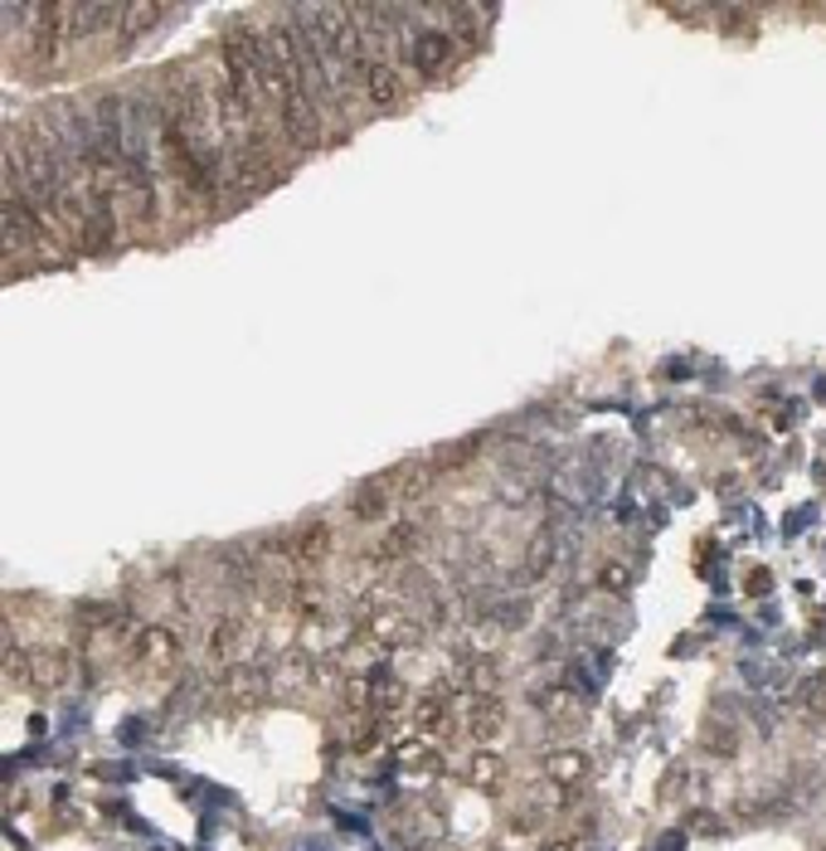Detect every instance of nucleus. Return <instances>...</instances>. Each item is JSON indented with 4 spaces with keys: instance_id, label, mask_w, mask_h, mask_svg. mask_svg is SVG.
Returning a JSON list of instances; mask_svg holds the SVG:
<instances>
[{
    "instance_id": "obj_1",
    "label": "nucleus",
    "mask_w": 826,
    "mask_h": 851,
    "mask_svg": "<svg viewBox=\"0 0 826 851\" xmlns=\"http://www.w3.org/2000/svg\"><path fill=\"white\" fill-rule=\"evenodd\" d=\"M355 638H365L370 647H418L424 628L399 608H365L360 624H355Z\"/></svg>"
},
{
    "instance_id": "obj_2",
    "label": "nucleus",
    "mask_w": 826,
    "mask_h": 851,
    "mask_svg": "<svg viewBox=\"0 0 826 851\" xmlns=\"http://www.w3.org/2000/svg\"><path fill=\"white\" fill-rule=\"evenodd\" d=\"M540 773L554 783L559 793H574V789H583V783L593 779V759L583 754V749L559 744V749H550V754L540 759Z\"/></svg>"
},
{
    "instance_id": "obj_3",
    "label": "nucleus",
    "mask_w": 826,
    "mask_h": 851,
    "mask_svg": "<svg viewBox=\"0 0 826 851\" xmlns=\"http://www.w3.org/2000/svg\"><path fill=\"white\" fill-rule=\"evenodd\" d=\"M248 647H253V628L248 618H220V624L210 628V662L214 667H238L248 662Z\"/></svg>"
},
{
    "instance_id": "obj_4",
    "label": "nucleus",
    "mask_w": 826,
    "mask_h": 851,
    "mask_svg": "<svg viewBox=\"0 0 826 851\" xmlns=\"http://www.w3.org/2000/svg\"><path fill=\"white\" fill-rule=\"evenodd\" d=\"M132 657L142 667H175L181 662V632L175 628H165V624H146V628H136L132 632Z\"/></svg>"
},
{
    "instance_id": "obj_5",
    "label": "nucleus",
    "mask_w": 826,
    "mask_h": 851,
    "mask_svg": "<svg viewBox=\"0 0 826 851\" xmlns=\"http://www.w3.org/2000/svg\"><path fill=\"white\" fill-rule=\"evenodd\" d=\"M457 686H462L467 696H477V701H491V696L501 691V667H496L491 657L462 652L457 657Z\"/></svg>"
},
{
    "instance_id": "obj_6",
    "label": "nucleus",
    "mask_w": 826,
    "mask_h": 851,
    "mask_svg": "<svg viewBox=\"0 0 826 851\" xmlns=\"http://www.w3.org/2000/svg\"><path fill=\"white\" fill-rule=\"evenodd\" d=\"M448 54H452L448 30H414V34H409V59H414V69L424 73V79H434V73H442V63H448Z\"/></svg>"
},
{
    "instance_id": "obj_7",
    "label": "nucleus",
    "mask_w": 826,
    "mask_h": 851,
    "mask_svg": "<svg viewBox=\"0 0 826 851\" xmlns=\"http://www.w3.org/2000/svg\"><path fill=\"white\" fill-rule=\"evenodd\" d=\"M418 550H424V526H418V520H394L375 545V560L399 565V560H414Z\"/></svg>"
},
{
    "instance_id": "obj_8",
    "label": "nucleus",
    "mask_w": 826,
    "mask_h": 851,
    "mask_svg": "<svg viewBox=\"0 0 826 851\" xmlns=\"http://www.w3.org/2000/svg\"><path fill=\"white\" fill-rule=\"evenodd\" d=\"M73 677V652L69 647H40V652H30V681L44 686V691H59V686H69Z\"/></svg>"
},
{
    "instance_id": "obj_9",
    "label": "nucleus",
    "mask_w": 826,
    "mask_h": 851,
    "mask_svg": "<svg viewBox=\"0 0 826 851\" xmlns=\"http://www.w3.org/2000/svg\"><path fill=\"white\" fill-rule=\"evenodd\" d=\"M360 93L370 98L375 108H394V103H399V93H404L399 69H394L389 59H375L370 69H365V79H360Z\"/></svg>"
},
{
    "instance_id": "obj_10",
    "label": "nucleus",
    "mask_w": 826,
    "mask_h": 851,
    "mask_svg": "<svg viewBox=\"0 0 826 851\" xmlns=\"http://www.w3.org/2000/svg\"><path fill=\"white\" fill-rule=\"evenodd\" d=\"M394 764H399L404 773H428V769H438V744L434 740H424V735H404V740H394Z\"/></svg>"
},
{
    "instance_id": "obj_11",
    "label": "nucleus",
    "mask_w": 826,
    "mask_h": 851,
    "mask_svg": "<svg viewBox=\"0 0 826 851\" xmlns=\"http://www.w3.org/2000/svg\"><path fill=\"white\" fill-rule=\"evenodd\" d=\"M330 545H336V536H330V526H322V520H312V526H302L297 536H292V560H297V565H322L326 555H330Z\"/></svg>"
},
{
    "instance_id": "obj_12",
    "label": "nucleus",
    "mask_w": 826,
    "mask_h": 851,
    "mask_svg": "<svg viewBox=\"0 0 826 851\" xmlns=\"http://www.w3.org/2000/svg\"><path fill=\"white\" fill-rule=\"evenodd\" d=\"M467 773H472V783L481 793H501L506 789V759L491 754V749H477L472 764H467Z\"/></svg>"
},
{
    "instance_id": "obj_13",
    "label": "nucleus",
    "mask_w": 826,
    "mask_h": 851,
    "mask_svg": "<svg viewBox=\"0 0 826 851\" xmlns=\"http://www.w3.org/2000/svg\"><path fill=\"white\" fill-rule=\"evenodd\" d=\"M550 565H554V530L550 526H540L536 530V540H530V550H526V584H540L544 575H550Z\"/></svg>"
},
{
    "instance_id": "obj_14",
    "label": "nucleus",
    "mask_w": 826,
    "mask_h": 851,
    "mask_svg": "<svg viewBox=\"0 0 826 851\" xmlns=\"http://www.w3.org/2000/svg\"><path fill=\"white\" fill-rule=\"evenodd\" d=\"M536 706H544V716L550 720H564V726H574V720H583V701L569 686H554V691H540L536 696Z\"/></svg>"
},
{
    "instance_id": "obj_15",
    "label": "nucleus",
    "mask_w": 826,
    "mask_h": 851,
    "mask_svg": "<svg viewBox=\"0 0 826 851\" xmlns=\"http://www.w3.org/2000/svg\"><path fill=\"white\" fill-rule=\"evenodd\" d=\"M220 691H224V696H258V691H263V671L253 667V662L224 667V671H220Z\"/></svg>"
},
{
    "instance_id": "obj_16",
    "label": "nucleus",
    "mask_w": 826,
    "mask_h": 851,
    "mask_svg": "<svg viewBox=\"0 0 826 851\" xmlns=\"http://www.w3.org/2000/svg\"><path fill=\"white\" fill-rule=\"evenodd\" d=\"M793 706L803 710V716H812V720H826V671H817V677H807V681H797Z\"/></svg>"
},
{
    "instance_id": "obj_17",
    "label": "nucleus",
    "mask_w": 826,
    "mask_h": 851,
    "mask_svg": "<svg viewBox=\"0 0 826 851\" xmlns=\"http://www.w3.org/2000/svg\"><path fill=\"white\" fill-rule=\"evenodd\" d=\"M389 506H394L389 487H385V482H370V487H360V492H355L350 511L360 516V520H379V516H389Z\"/></svg>"
},
{
    "instance_id": "obj_18",
    "label": "nucleus",
    "mask_w": 826,
    "mask_h": 851,
    "mask_svg": "<svg viewBox=\"0 0 826 851\" xmlns=\"http://www.w3.org/2000/svg\"><path fill=\"white\" fill-rule=\"evenodd\" d=\"M501 696H491V701H477V710H472V720H467V735L472 740H496L501 735Z\"/></svg>"
},
{
    "instance_id": "obj_19",
    "label": "nucleus",
    "mask_w": 826,
    "mask_h": 851,
    "mask_svg": "<svg viewBox=\"0 0 826 851\" xmlns=\"http://www.w3.org/2000/svg\"><path fill=\"white\" fill-rule=\"evenodd\" d=\"M171 10L165 6H122V34H142L151 24H161Z\"/></svg>"
},
{
    "instance_id": "obj_20",
    "label": "nucleus",
    "mask_w": 826,
    "mask_h": 851,
    "mask_svg": "<svg viewBox=\"0 0 826 851\" xmlns=\"http://www.w3.org/2000/svg\"><path fill=\"white\" fill-rule=\"evenodd\" d=\"M599 589H603V594H613V599H622V594L632 589V569L622 565V560L599 565Z\"/></svg>"
},
{
    "instance_id": "obj_21",
    "label": "nucleus",
    "mask_w": 826,
    "mask_h": 851,
    "mask_svg": "<svg viewBox=\"0 0 826 851\" xmlns=\"http://www.w3.org/2000/svg\"><path fill=\"white\" fill-rule=\"evenodd\" d=\"M705 749H710V754H734V749H740V740H734V735L730 730H710V740H705Z\"/></svg>"
},
{
    "instance_id": "obj_22",
    "label": "nucleus",
    "mask_w": 826,
    "mask_h": 851,
    "mask_svg": "<svg viewBox=\"0 0 826 851\" xmlns=\"http://www.w3.org/2000/svg\"><path fill=\"white\" fill-rule=\"evenodd\" d=\"M748 594H768V569H754V575H748Z\"/></svg>"
},
{
    "instance_id": "obj_23",
    "label": "nucleus",
    "mask_w": 826,
    "mask_h": 851,
    "mask_svg": "<svg viewBox=\"0 0 826 851\" xmlns=\"http://www.w3.org/2000/svg\"><path fill=\"white\" fill-rule=\"evenodd\" d=\"M550 851H589V842H583V837H564V842H554Z\"/></svg>"
},
{
    "instance_id": "obj_24",
    "label": "nucleus",
    "mask_w": 826,
    "mask_h": 851,
    "mask_svg": "<svg viewBox=\"0 0 826 851\" xmlns=\"http://www.w3.org/2000/svg\"><path fill=\"white\" fill-rule=\"evenodd\" d=\"M691 828H695V832H715L720 822H715V818H705V812H695V818H691Z\"/></svg>"
},
{
    "instance_id": "obj_25",
    "label": "nucleus",
    "mask_w": 826,
    "mask_h": 851,
    "mask_svg": "<svg viewBox=\"0 0 826 851\" xmlns=\"http://www.w3.org/2000/svg\"><path fill=\"white\" fill-rule=\"evenodd\" d=\"M661 851H681V837H666V842H661Z\"/></svg>"
}]
</instances>
